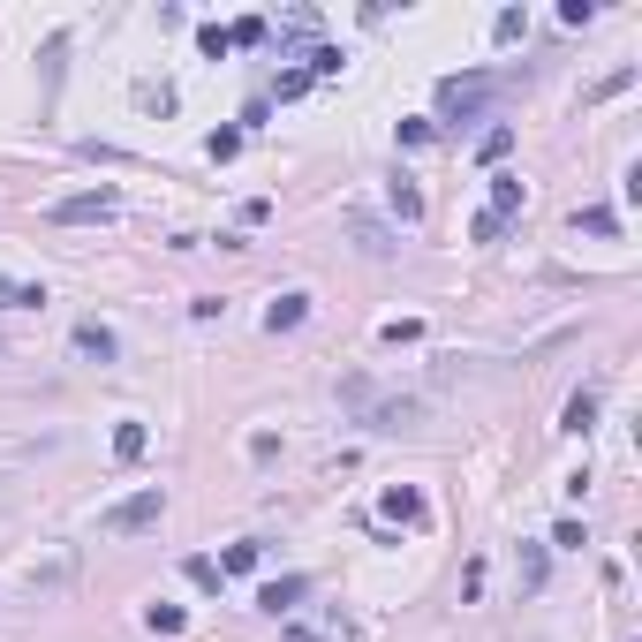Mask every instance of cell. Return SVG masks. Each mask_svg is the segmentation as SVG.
<instances>
[{
  "instance_id": "obj_1",
  "label": "cell",
  "mask_w": 642,
  "mask_h": 642,
  "mask_svg": "<svg viewBox=\"0 0 642 642\" xmlns=\"http://www.w3.org/2000/svg\"><path fill=\"white\" fill-rule=\"evenodd\" d=\"M159 514H167V491L144 484V491H129V499H114V507L99 514V529L106 537H144V529H159Z\"/></svg>"
},
{
  "instance_id": "obj_2",
  "label": "cell",
  "mask_w": 642,
  "mask_h": 642,
  "mask_svg": "<svg viewBox=\"0 0 642 642\" xmlns=\"http://www.w3.org/2000/svg\"><path fill=\"white\" fill-rule=\"evenodd\" d=\"M522 197H529V189H522V174H491V204L476 212V227H469V235H476V242H499V235H507V220L522 212Z\"/></svg>"
},
{
  "instance_id": "obj_3",
  "label": "cell",
  "mask_w": 642,
  "mask_h": 642,
  "mask_svg": "<svg viewBox=\"0 0 642 642\" xmlns=\"http://www.w3.org/2000/svg\"><path fill=\"white\" fill-rule=\"evenodd\" d=\"M491 91H499V76H446L439 84V114L461 129V121H476L491 106Z\"/></svg>"
},
{
  "instance_id": "obj_4",
  "label": "cell",
  "mask_w": 642,
  "mask_h": 642,
  "mask_svg": "<svg viewBox=\"0 0 642 642\" xmlns=\"http://www.w3.org/2000/svg\"><path fill=\"white\" fill-rule=\"evenodd\" d=\"M355 423H363V431H416L423 401H416V393H371V401L355 408Z\"/></svg>"
},
{
  "instance_id": "obj_5",
  "label": "cell",
  "mask_w": 642,
  "mask_h": 642,
  "mask_svg": "<svg viewBox=\"0 0 642 642\" xmlns=\"http://www.w3.org/2000/svg\"><path fill=\"white\" fill-rule=\"evenodd\" d=\"M121 212V197L114 189H76V197H61L53 204V227H84V220H114Z\"/></svg>"
},
{
  "instance_id": "obj_6",
  "label": "cell",
  "mask_w": 642,
  "mask_h": 642,
  "mask_svg": "<svg viewBox=\"0 0 642 642\" xmlns=\"http://www.w3.org/2000/svg\"><path fill=\"white\" fill-rule=\"evenodd\" d=\"M303 597H310V575H280V582H265V590H257V605H265L272 620H288Z\"/></svg>"
},
{
  "instance_id": "obj_7",
  "label": "cell",
  "mask_w": 642,
  "mask_h": 642,
  "mask_svg": "<svg viewBox=\"0 0 642 642\" xmlns=\"http://www.w3.org/2000/svg\"><path fill=\"white\" fill-rule=\"evenodd\" d=\"M348 235H355V250H363V257H393V250H401L393 227H378L371 212H348Z\"/></svg>"
},
{
  "instance_id": "obj_8",
  "label": "cell",
  "mask_w": 642,
  "mask_h": 642,
  "mask_svg": "<svg viewBox=\"0 0 642 642\" xmlns=\"http://www.w3.org/2000/svg\"><path fill=\"white\" fill-rule=\"evenodd\" d=\"M68 582H76V552H53L46 567H31V590L38 597H53V590H68Z\"/></svg>"
},
{
  "instance_id": "obj_9",
  "label": "cell",
  "mask_w": 642,
  "mask_h": 642,
  "mask_svg": "<svg viewBox=\"0 0 642 642\" xmlns=\"http://www.w3.org/2000/svg\"><path fill=\"white\" fill-rule=\"evenodd\" d=\"M303 318H310V295H303V288H288V295H280V303L265 310V325H272V333H295V325H303Z\"/></svg>"
},
{
  "instance_id": "obj_10",
  "label": "cell",
  "mask_w": 642,
  "mask_h": 642,
  "mask_svg": "<svg viewBox=\"0 0 642 642\" xmlns=\"http://www.w3.org/2000/svg\"><path fill=\"white\" fill-rule=\"evenodd\" d=\"M76 355H84V363H114V333H106L99 318H84L76 325Z\"/></svg>"
},
{
  "instance_id": "obj_11",
  "label": "cell",
  "mask_w": 642,
  "mask_h": 642,
  "mask_svg": "<svg viewBox=\"0 0 642 642\" xmlns=\"http://www.w3.org/2000/svg\"><path fill=\"white\" fill-rule=\"evenodd\" d=\"M378 514L386 522H423V491H408V484H393L386 499H378Z\"/></svg>"
},
{
  "instance_id": "obj_12",
  "label": "cell",
  "mask_w": 642,
  "mask_h": 642,
  "mask_svg": "<svg viewBox=\"0 0 642 642\" xmlns=\"http://www.w3.org/2000/svg\"><path fill=\"white\" fill-rule=\"evenodd\" d=\"M559 431L590 439V431H597V393H575V401H567V416H559Z\"/></svg>"
},
{
  "instance_id": "obj_13",
  "label": "cell",
  "mask_w": 642,
  "mask_h": 642,
  "mask_svg": "<svg viewBox=\"0 0 642 642\" xmlns=\"http://www.w3.org/2000/svg\"><path fill=\"white\" fill-rule=\"evenodd\" d=\"M257 559H265V544H257V537H242V544H227V552H220V575H250Z\"/></svg>"
},
{
  "instance_id": "obj_14",
  "label": "cell",
  "mask_w": 642,
  "mask_h": 642,
  "mask_svg": "<svg viewBox=\"0 0 642 642\" xmlns=\"http://www.w3.org/2000/svg\"><path fill=\"white\" fill-rule=\"evenodd\" d=\"M575 227H582V235H620V212H612V204H582Z\"/></svg>"
},
{
  "instance_id": "obj_15",
  "label": "cell",
  "mask_w": 642,
  "mask_h": 642,
  "mask_svg": "<svg viewBox=\"0 0 642 642\" xmlns=\"http://www.w3.org/2000/svg\"><path fill=\"white\" fill-rule=\"evenodd\" d=\"M144 446H152V431H144V423L129 416V423L114 431V454H121V461H144Z\"/></svg>"
},
{
  "instance_id": "obj_16",
  "label": "cell",
  "mask_w": 642,
  "mask_h": 642,
  "mask_svg": "<svg viewBox=\"0 0 642 642\" xmlns=\"http://www.w3.org/2000/svg\"><path fill=\"white\" fill-rule=\"evenodd\" d=\"M393 212H401V220H408V227H416V220H423V189H416V182H408V174H393Z\"/></svg>"
},
{
  "instance_id": "obj_17",
  "label": "cell",
  "mask_w": 642,
  "mask_h": 642,
  "mask_svg": "<svg viewBox=\"0 0 642 642\" xmlns=\"http://www.w3.org/2000/svg\"><path fill=\"white\" fill-rule=\"evenodd\" d=\"M46 288H23V280H0V310H38Z\"/></svg>"
},
{
  "instance_id": "obj_18",
  "label": "cell",
  "mask_w": 642,
  "mask_h": 642,
  "mask_svg": "<svg viewBox=\"0 0 642 642\" xmlns=\"http://www.w3.org/2000/svg\"><path fill=\"white\" fill-rule=\"evenodd\" d=\"M529 31V16H522V8H499V23H491V38H499V46H514V38H522Z\"/></svg>"
},
{
  "instance_id": "obj_19",
  "label": "cell",
  "mask_w": 642,
  "mask_h": 642,
  "mask_svg": "<svg viewBox=\"0 0 642 642\" xmlns=\"http://www.w3.org/2000/svg\"><path fill=\"white\" fill-rule=\"evenodd\" d=\"M197 46L212 53V61H227V53H235V38H227V23H204V31H197Z\"/></svg>"
},
{
  "instance_id": "obj_20",
  "label": "cell",
  "mask_w": 642,
  "mask_h": 642,
  "mask_svg": "<svg viewBox=\"0 0 642 642\" xmlns=\"http://www.w3.org/2000/svg\"><path fill=\"white\" fill-rule=\"evenodd\" d=\"M144 627H152V635H182V605H152Z\"/></svg>"
},
{
  "instance_id": "obj_21",
  "label": "cell",
  "mask_w": 642,
  "mask_h": 642,
  "mask_svg": "<svg viewBox=\"0 0 642 642\" xmlns=\"http://www.w3.org/2000/svg\"><path fill=\"white\" fill-rule=\"evenodd\" d=\"M522 590H544V544H522Z\"/></svg>"
},
{
  "instance_id": "obj_22",
  "label": "cell",
  "mask_w": 642,
  "mask_h": 642,
  "mask_svg": "<svg viewBox=\"0 0 642 642\" xmlns=\"http://www.w3.org/2000/svg\"><path fill=\"white\" fill-rule=\"evenodd\" d=\"M476 152H484V159H507V152H514V129H507V121H499V129H484V144H476Z\"/></svg>"
},
{
  "instance_id": "obj_23",
  "label": "cell",
  "mask_w": 642,
  "mask_h": 642,
  "mask_svg": "<svg viewBox=\"0 0 642 642\" xmlns=\"http://www.w3.org/2000/svg\"><path fill=\"white\" fill-rule=\"evenodd\" d=\"M204 152H212V159H235V152H242V129H212V144H204Z\"/></svg>"
},
{
  "instance_id": "obj_24",
  "label": "cell",
  "mask_w": 642,
  "mask_h": 642,
  "mask_svg": "<svg viewBox=\"0 0 642 642\" xmlns=\"http://www.w3.org/2000/svg\"><path fill=\"white\" fill-rule=\"evenodd\" d=\"M310 76H340V46H310Z\"/></svg>"
},
{
  "instance_id": "obj_25",
  "label": "cell",
  "mask_w": 642,
  "mask_h": 642,
  "mask_svg": "<svg viewBox=\"0 0 642 642\" xmlns=\"http://www.w3.org/2000/svg\"><path fill=\"white\" fill-rule=\"evenodd\" d=\"M136 99L152 106V114H174V84H144V91H136Z\"/></svg>"
},
{
  "instance_id": "obj_26",
  "label": "cell",
  "mask_w": 642,
  "mask_h": 642,
  "mask_svg": "<svg viewBox=\"0 0 642 642\" xmlns=\"http://www.w3.org/2000/svg\"><path fill=\"white\" fill-rule=\"evenodd\" d=\"M182 575H189V582H197V590H220V567H212V559H189Z\"/></svg>"
},
{
  "instance_id": "obj_27",
  "label": "cell",
  "mask_w": 642,
  "mask_h": 642,
  "mask_svg": "<svg viewBox=\"0 0 642 642\" xmlns=\"http://www.w3.org/2000/svg\"><path fill=\"white\" fill-rule=\"evenodd\" d=\"M272 91H280V99H303V91H310V68H288V76H280Z\"/></svg>"
},
{
  "instance_id": "obj_28",
  "label": "cell",
  "mask_w": 642,
  "mask_h": 642,
  "mask_svg": "<svg viewBox=\"0 0 642 642\" xmlns=\"http://www.w3.org/2000/svg\"><path fill=\"white\" fill-rule=\"evenodd\" d=\"M552 544H559V552H582L590 537H582V522H559V529H552Z\"/></svg>"
},
{
  "instance_id": "obj_29",
  "label": "cell",
  "mask_w": 642,
  "mask_h": 642,
  "mask_svg": "<svg viewBox=\"0 0 642 642\" xmlns=\"http://www.w3.org/2000/svg\"><path fill=\"white\" fill-rule=\"evenodd\" d=\"M227 38H235V46H257V38H265V16H242L235 31H227Z\"/></svg>"
},
{
  "instance_id": "obj_30",
  "label": "cell",
  "mask_w": 642,
  "mask_h": 642,
  "mask_svg": "<svg viewBox=\"0 0 642 642\" xmlns=\"http://www.w3.org/2000/svg\"><path fill=\"white\" fill-rule=\"evenodd\" d=\"M288 642H318V635H303V627H295V635H288Z\"/></svg>"
}]
</instances>
